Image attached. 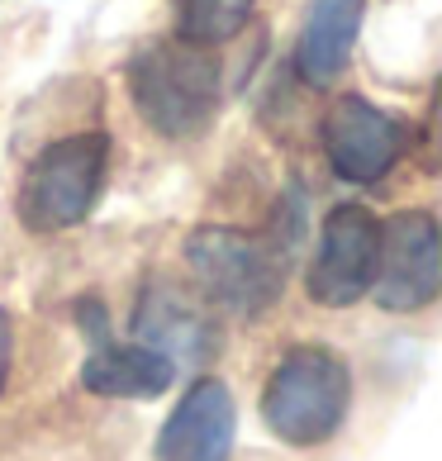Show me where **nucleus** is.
<instances>
[{
    "instance_id": "1",
    "label": "nucleus",
    "mask_w": 442,
    "mask_h": 461,
    "mask_svg": "<svg viewBox=\"0 0 442 461\" xmlns=\"http://www.w3.org/2000/svg\"><path fill=\"white\" fill-rule=\"evenodd\" d=\"M352 409V371L333 348L300 343L281 357L262 390V423L285 447H319Z\"/></svg>"
},
{
    "instance_id": "2",
    "label": "nucleus",
    "mask_w": 442,
    "mask_h": 461,
    "mask_svg": "<svg viewBox=\"0 0 442 461\" xmlns=\"http://www.w3.org/2000/svg\"><path fill=\"white\" fill-rule=\"evenodd\" d=\"M129 95L162 139H195L219 110V58L185 39H158L133 53Z\"/></svg>"
},
{
    "instance_id": "3",
    "label": "nucleus",
    "mask_w": 442,
    "mask_h": 461,
    "mask_svg": "<svg viewBox=\"0 0 442 461\" xmlns=\"http://www.w3.org/2000/svg\"><path fill=\"white\" fill-rule=\"evenodd\" d=\"M105 133H67V139L48 143L20 181V200H14L20 224L29 233H62L86 224L100 200V185H105Z\"/></svg>"
},
{
    "instance_id": "4",
    "label": "nucleus",
    "mask_w": 442,
    "mask_h": 461,
    "mask_svg": "<svg viewBox=\"0 0 442 461\" xmlns=\"http://www.w3.org/2000/svg\"><path fill=\"white\" fill-rule=\"evenodd\" d=\"M185 262L214 310L238 314V319H257L285 290L281 258L271 252L262 238H248L224 224H200L185 238Z\"/></svg>"
},
{
    "instance_id": "5",
    "label": "nucleus",
    "mask_w": 442,
    "mask_h": 461,
    "mask_svg": "<svg viewBox=\"0 0 442 461\" xmlns=\"http://www.w3.org/2000/svg\"><path fill=\"white\" fill-rule=\"evenodd\" d=\"M376 258H381V219L366 204H338L324 219L314 262H310V300L324 310H347L366 300L376 285Z\"/></svg>"
},
{
    "instance_id": "6",
    "label": "nucleus",
    "mask_w": 442,
    "mask_h": 461,
    "mask_svg": "<svg viewBox=\"0 0 442 461\" xmlns=\"http://www.w3.org/2000/svg\"><path fill=\"white\" fill-rule=\"evenodd\" d=\"M442 285V243L428 210H404L381 224V258H376V295L390 314L428 310Z\"/></svg>"
},
{
    "instance_id": "7",
    "label": "nucleus",
    "mask_w": 442,
    "mask_h": 461,
    "mask_svg": "<svg viewBox=\"0 0 442 461\" xmlns=\"http://www.w3.org/2000/svg\"><path fill=\"white\" fill-rule=\"evenodd\" d=\"M410 129L404 119H395L390 110H381L366 95H338L333 110L324 119V152L329 167L352 185H371L381 181L390 167L400 162Z\"/></svg>"
},
{
    "instance_id": "8",
    "label": "nucleus",
    "mask_w": 442,
    "mask_h": 461,
    "mask_svg": "<svg viewBox=\"0 0 442 461\" xmlns=\"http://www.w3.org/2000/svg\"><path fill=\"white\" fill-rule=\"evenodd\" d=\"M77 323L86 333V366H81V381H86L91 395H110V400H158L167 385H172V366L162 357H152L148 348L119 343L110 333L105 304L81 300L77 304Z\"/></svg>"
},
{
    "instance_id": "9",
    "label": "nucleus",
    "mask_w": 442,
    "mask_h": 461,
    "mask_svg": "<svg viewBox=\"0 0 442 461\" xmlns=\"http://www.w3.org/2000/svg\"><path fill=\"white\" fill-rule=\"evenodd\" d=\"M238 438V409L219 375H200L167 414L158 433V461H229Z\"/></svg>"
},
{
    "instance_id": "10",
    "label": "nucleus",
    "mask_w": 442,
    "mask_h": 461,
    "mask_svg": "<svg viewBox=\"0 0 442 461\" xmlns=\"http://www.w3.org/2000/svg\"><path fill=\"white\" fill-rule=\"evenodd\" d=\"M133 343L148 348L152 357H162L176 371V366H205L219 348V338H214L210 314L195 300H185L176 285L152 281L143 290L139 310H133Z\"/></svg>"
},
{
    "instance_id": "11",
    "label": "nucleus",
    "mask_w": 442,
    "mask_h": 461,
    "mask_svg": "<svg viewBox=\"0 0 442 461\" xmlns=\"http://www.w3.org/2000/svg\"><path fill=\"white\" fill-rule=\"evenodd\" d=\"M366 0H304V24L295 48V72L304 86H333L347 72Z\"/></svg>"
},
{
    "instance_id": "12",
    "label": "nucleus",
    "mask_w": 442,
    "mask_h": 461,
    "mask_svg": "<svg viewBox=\"0 0 442 461\" xmlns=\"http://www.w3.org/2000/svg\"><path fill=\"white\" fill-rule=\"evenodd\" d=\"M176 5V39L214 48L248 29L257 0H172Z\"/></svg>"
},
{
    "instance_id": "13",
    "label": "nucleus",
    "mask_w": 442,
    "mask_h": 461,
    "mask_svg": "<svg viewBox=\"0 0 442 461\" xmlns=\"http://www.w3.org/2000/svg\"><path fill=\"white\" fill-rule=\"evenodd\" d=\"M5 375H10V314L0 310V390H5Z\"/></svg>"
}]
</instances>
